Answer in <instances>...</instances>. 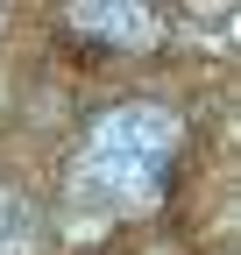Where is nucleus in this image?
<instances>
[{
	"mask_svg": "<svg viewBox=\"0 0 241 255\" xmlns=\"http://www.w3.org/2000/svg\"><path fill=\"white\" fill-rule=\"evenodd\" d=\"M71 21H78V36H93V43H156V7H120V0H114V7H71Z\"/></svg>",
	"mask_w": 241,
	"mask_h": 255,
	"instance_id": "2",
	"label": "nucleus"
},
{
	"mask_svg": "<svg viewBox=\"0 0 241 255\" xmlns=\"http://www.w3.org/2000/svg\"><path fill=\"white\" fill-rule=\"evenodd\" d=\"M177 142H185V128L170 107H149V100L107 107L71 156V199L93 213H149L170 191Z\"/></svg>",
	"mask_w": 241,
	"mask_h": 255,
	"instance_id": "1",
	"label": "nucleus"
}]
</instances>
